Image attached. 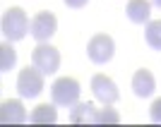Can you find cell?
<instances>
[{
	"label": "cell",
	"instance_id": "cell-1",
	"mask_svg": "<svg viewBox=\"0 0 161 127\" xmlns=\"http://www.w3.org/2000/svg\"><path fill=\"white\" fill-rule=\"evenodd\" d=\"M29 24H31V22L27 19V12H24L22 7H10V10L3 14L0 31L5 36V41H22L29 31Z\"/></svg>",
	"mask_w": 161,
	"mask_h": 127
},
{
	"label": "cell",
	"instance_id": "cell-2",
	"mask_svg": "<svg viewBox=\"0 0 161 127\" xmlns=\"http://www.w3.org/2000/svg\"><path fill=\"white\" fill-rule=\"evenodd\" d=\"M80 82L72 79V77H60V79L53 82L51 87V98H53L55 106H65V108H72L75 103H80Z\"/></svg>",
	"mask_w": 161,
	"mask_h": 127
},
{
	"label": "cell",
	"instance_id": "cell-3",
	"mask_svg": "<svg viewBox=\"0 0 161 127\" xmlns=\"http://www.w3.org/2000/svg\"><path fill=\"white\" fill-rule=\"evenodd\" d=\"M43 77L46 74L41 72L36 65L24 67L17 77V91H19L22 98H36V96L43 91Z\"/></svg>",
	"mask_w": 161,
	"mask_h": 127
},
{
	"label": "cell",
	"instance_id": "cell-4",
	"mask_svg": "<svg viewBox=\"0 0 161 127\" xmlns=\"http://www.w3.org/2000/svg\"><path fill=\"white\" fill-rule=\"evenodd\" d=\"M31 65H36L43 74L58 72V67H60V53H58V48H53L51 43H46V41L39 43L31 53Z\"/></svg>",
	"mask_w": 161,
	"mask_h": 127
},
{
	"label": "cell",
	"instance_id": "cell-5",
	"mask_svg": "<svg viewBox=\"0 0 161 127\" xmlns=\"http://www.w3.org/2000/svg\"><path fill=\"white\" fill-rule=\"evenodd\" d=\"M115 53V43L108 34H96L94 39L87 43V55L89 60L96 62V65H106Z\"/></svg>",
	"mask_w": 161,
	"mask_h": 127
},
{
	"label": "cell",
	"instance_id": "cell-6",
	"mask_svg": "<svg viewBox=\"0 0 161 127\" xmlns=\"http://www.w3.org/2000/svg\"><path fill=\"white\" fill-rule=\"evenodd\" d=\"M55 29H58V19H55L53 12H48V10H46V12L34 14V17H31V24H29V34H31L39 43L48 41L55 34Z\"/></svg>",
	"mask_w": 161,
	"mask_h": 127
},
{
	"label": "cell",
	"instance_id": "cell-7",
	"mask_svg": "<svg viewBox=\"0 0 161 127\" xmlns=\"http://www.w3.org/2000/svg\"><path fill=\"white\" fill-rule=\"evenodd\" d=\"M92 91H94V96L103 103V106H111V103H115V101L120 98V91L115 87V82L111 79V77H106V74H94V79H92Z\"/></svg>",
	"mask_w": 161,
	"mask_h": 127
},
{
	"label": "cell",
	"instance_id": "cell-8",
	"mask_svg": "<svg viewBox=\"0 0 161 127\" xmlns=\"http://www.w3.org/2000/svg\"><path fill=\"white\" fill-rule=\"evenodd\" d=\"M0 120L5 125H19V122L27 120V110L22 106V101L19 98L3 101V106H0Z\"/></svg>",
	"mask_w": 161,
	"mask_h": 127
},
{
	"label": "cell",
	"instance_id": "cell-9",
	"mask_svg": "<svg viewBox=\"0 0 161 127\" xmlns=\"http://www.w3.org/2000/svg\"><path fill=\"white\" fill-rule=\"evenodd\" d=\"M154 89H156V79H154V74L149 72V70H137V72L132 74V91H135V96L147 98V96L154 94Z\"/></svg>",
	"mask_w": 161,
	"mask_h": 127
},
{
	"label": "cell",
	"instance_id": "cell-10",
	"mask_svg": "<svg viewBox=\"0 0 161 127\" xmlns=\"http://www.w3.org/2000/svg\"><path fill=\"white\" fill-rule=\"evenodd\" d=\"M128 19L135 22V24H144L149 22V14H152V3L149 0H128Z\"/></svg>",
	"mask_w": 161,
	"mask_h": 127
},
{
	"label": "cell",
	"instance_id": "cell-11",
	"mask_svg": "<svg viewBox=\"0 0 161 127\" xmlns=\"http://www.w3.org/2000/svg\"><path fill=\"white\" fill-rule=\"evenodd\" d=\"M96 110L92 103H75L72 108H70V122L72 125H87V122H96Z\"/></svg>",
	"mask_w": 161,
	"mask_h": 127
},
{
	"label": "cell",
	"instance_id": "cell-12",
	"mask_svg": "<svg viewBox=\"0 0 161 127\" xmlns=\"http://www.w3.org/2000/svg\"><path fill=\"white\" fill-rule=\"evenodd\" d=\"M29 120L34 125H53L58 120V113H55V103H41V106L34 108V113L29 115Z\"/></svg>",
	"mask_w": 161,
	"mask_h": 127
},
{
	"label": "cell",
	"instance_id": "cell-13",
	"mask_svg": "<svg viewBox=\"0 0 161 127\" xmlns=\"http://www.w3.org/2000/svg\"><path fill=\"white\" fill-rule=\"evenodd\" d=\"M17 62V53L12 48V41H5L0 46V72H10Z\"/></svg>",
	"mask_w": 161,
	"mask_h": 127
},
{
	"label": "cell",
	"instance_id": "cell-14",
	"mask_svg": "<svg viewBox=\"0 0 161 127\" xmlns=\"http://www.w3.org/2000/svg\"><path fill=\"white\" fill-rule=\"evenodd\" d=\"M144 39H147V43L154 48V50H161V19L149 22V24H147Z\"/></svg>",
	"mask_w": 161,
	"mask_h": 127
},
{
	"label": "cell",
	"instance_id": "cell-15",
	"mask_svg": "<svg viewBox=\"0 0 161 127\" xmlns=\"http://www.w3.org/2000/svg\"><path fill=\"white\" fill-rule=\"evenodd\" d=\"M115 122H120V115L113 108H101L96 113V125H115Z\"/></svg>",
	"mask_w": 161,
	"mask_h": 127
},
{
	"label": "cell",
	"instance_id": "cell-16",
	"mask_svg": "<svg viewBox=\"0 0 161 127\" xmlns=\"http://www.w3.org/2000/svg\"><path fill=\"white\" fill-rule=\"evenodd\" d=\"M149 118H152V122H159V125H161V98H156L154 103H152V108H149Z\"/></svg>",
	"mask_w": 161,
	"mask_h": 127
},
{
	"label": "cell",
	"instance_id": "cell-17",
	"mask_svg": "<svg viewBox=\"0 0 161 127\" xmlns=\"http://www.w3.org/2000/svg\"><path fill=\"white\" fill-rule=\"evenodd\" d=\"M89 0H65V5L67 7H72V10H80V7H84Z\"/></svg>",
	"mask_w": 161,
	"mask_h": 127
},
{
	"label": "cell",
	"instance_id": "cell-18",
	"mask_svg": "<svg viewBox=\"0 0 161 127\" xmlns=\"http://www.w3.org/2000/svg\"><path fill=\"white\" fill-rule=\"evenodd\" d=\"M152 3H154V5H156V7H161V0H152Z\"/></svg>",
	"mask_w": 161,
	"mask_h": 127
}]
</instances>
